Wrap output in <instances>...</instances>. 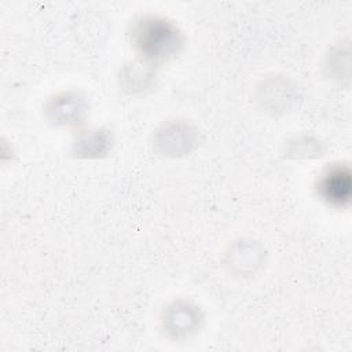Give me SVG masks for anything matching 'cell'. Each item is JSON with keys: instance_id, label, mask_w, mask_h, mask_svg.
Here are the masks:
<instances>
[{"instance_id": "1", "label": "cell", "mask_w": 352, "mask_h": 352, "mask_svg": "<svg viewBox=\"0 0 352 352\" xmlns=\"http://www.w3.org/2000/svg\"><path fill=\"white\" fill-rule=\"evenodd\" d=\"M132 40L142 55L155 60L175 55L182 44L177 29L160 18H143L136 22Z\"/></svg>"}, {"instance_id": "5", "label": "cell", "mask_w": 352, "mask_h": 352, "mask_svg": "<svg viewBox=\"0 0 352 352\" xmlns=\"http://www.w3.org/2000/svg\"><path fill=\"white\" fill-rule=\"evenodd\" d=\"M109 146V136L102 131L85 135L77 142V151L85 155H98L106 151Z\"/></svg>"}, {"instance_id": "3", "label": "cell", "mask_w": 352, "mask_h": 352, "mask_svg": "<svg viewBox=\"0 0 352 352\" xmlns=\"http://www.w3.org/2000/svg\"><path fill=\"white\" fill-rule=\"evenodd\" d=\"M84 102L77 95L63 94L56 96L55 100L48 107L51 118L59 124H73L81 118L84 114Z\"/></svg>"}, {"instance_id": "4", "label": "cell", "mask_w": 352, "mask_h": 352, "mask_svg": "<svg viewBox=\"0 0 352 352\" xmlns=\"http://www.w3.org/2000/svg\"><path fill=\"white\" fill-rule=\"evenodd\" d=\"M158 144H161L166 153L172 154L188 151V147L192 144V132L187 125L172 124L160 133Z\"/></svg>"}, {"instance_id": "2", "label": "cell", "mask_w": 352, "mask_h": 352, "mask_svg": "<svg viewBox=\"0 0 352 352\" xmlns=\"http://www.w3.org/2000/svg\"><path fill=\"white\" fill-rule=\"evenodd\" d=\"M319 194L330 204L342 206L351 197V173L346 166H333L319 180Z\"/></svg>"}]
</instances>
